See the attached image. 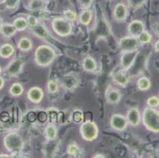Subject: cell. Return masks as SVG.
Here are the masks:
<instances>
[{
  "label": "cell",
  "instance_id": "1",
  "mask_svg": "<svg viewBox=\"0 0 159 158\" xmlns=\"http://www.w3.org/2000/svg\"><path fill=\"white\" fill-rule=\"evenodd\" d=\"M56 58V51L48 44H41L34 52L35 63L40 67H48L53 63Z\"/></svg>",
  "mask_w": 159,
  "mask_h": 158
},
{
  "label": "cell",
  "instance_id": "2",
  "mask_svg": "<svg viewBox=\"0 0 159 158\" xmlns=\"http://www.w3.org/2000/svg\"><path fill=\"white\" fill-rule=\"evenodd\" d=\"M141 120L147 130L153 133H159V111L156 108H144Z\"/></svg>",
  "mask_w": 159,
  "mask_h": 158
},
{
  "label": "cell",
  "instance_id": "3",
  "mask_svg": "<svg viewBox=\"0 0 159 158\" xmlns=\"http://www.w3.org/2000/svg\"><path fill=\"white\" fill-rule=\"evenodd\" d=\"M3 145L6 150L11 154H17L24 147V140L21 134L17 132H10L3 138Z\"/></svg>",
  "mask_w": 159,
  "mask_h": 158
},
{
  "label": "cell",
  "instance_id": "4",
  "mask_svg": "<svg viewBox=\"0 0 159 158\" xmlns=\"http://www.w3.org/2000/svg\"><path fill=\"white\" fill-rule=\"evenodd\" d=\"M51 26L53 32L59 37H68L73 31L71 22L65 19L63 17H57L53 18Z\"/></svg>",
  "mask_w": 159,
  "mask_h": 158
},
{
  "label": "cell",
  "instance_id": "5",
  "mask_svg": "<svg viewBox=\"0 0 159 158\" xmlns=\"http://www.w3.org/2000/svg\"><path fill=\"white\" fill-rule=\"evenodd\" d=\"M81 137L83 140L88 142L95 141L98 138L99 128L95 122L91 120H86L82 122L79 128Z\"/></svg>",
  "mask_w": 159,
  "mask_h": 158
},
{
  "label": "cell",
  "instance_id": "6",
  "mask_svg": "<svg viewBox=\"0 0 159 158\" xmlns=\"http://www.w3.org/2000/svg\"><path fill=\"white\" fill-rule=\"evenodd\" d=\"M139 44L138 37L128 35L120 39L118 41V48L120 49V52H135L139 50Z\"/></svg>",
  "mask_w": 159,
  "mask_h": 158
},
{
  "label": "cell",
  "instance_id": "7",
  "mask_svg": "<svg viewBox=\"0 0 159 158\" xmlns=\"http://www.w3.org/2000/svg\"><path fill=\"white\" fill-rule=\"evenodd\" d=\"M24 65L25 61L22 59L15 58L7 65L5 69L3 70V71L5 74L8 77L15 78L21 73Z\"/></svg>",
  "mask_w": 159,
  "mask_h": 158
},
{
  "label": "cell",
  "instance_id": "8",
  "mask_svg": "<svg viewBox=\"0 0 159 158\" xmlns=\"http://www.w3.org/2000/svg\"><path fill=\"white\" fill-rule=\"evenodd\" d=\"M80 78L75 72H69L63 76L61 79V85L65 89L69 91L74 90L79 86Z\"/></svg>",
  "mask_w": 159,
  "mask_h": 158
},
{
  "label": "cell",
  "instance_id": "9",
  "mask_svg": "<svg viewBox=\"0 0 159 158\" xmlns=\"http://www.w3.org/2000/svg\"><path fill=\"white\" fill-rule=\"evenodd\" d=\"M139 53V50L135 52H121V56L120 59V66L121 69L128 70L135 63Z\"/></svg>",
  "mask_w": 159,
  "mask_h": 158
},
{
  "label": "cell",
  "instance_id": "10",
  "mask_svg": "<svg viewBox=\"0 0 159 158\" xmlns=\"http://www.w3.org/2000/svg\"><path fill=\"white\" fill-rule=\"evenodd\" d=\"M110 125L116 131H124L128 127V123L126 116L121 114H113L110 118Z\"/></svg>",
  "mask_w": 159,
  "mask_h": 158
},
{
  "label": "cell",
  "instance_id": "11",
  "mask_svg": "<svg viewBox=\"0 0 159 158\" xmlns=\"http://www.w3.org/2000/svg\"><path fill=\"white\" fill-rule=\"evenodd\" d=\"M128 17V8L124 2H119L115 6L112 11V17L117 22L126 21Z\"/></svg>",
  "mask_w": 159,
  "mask_h": 158
},
{
  "label": "cell",
  "instance_id": "12",
  "mask_svg": "<svg viewBox=\"0 0 159 158\" xmlns=\"http://www.w3.org/2000/svg\"><path fill=\"white\" fill-rule=\"evenodd\" d=\"M44 97V93L40 87L33 86L27 92V98L33 104H40Z\"/></svg>",
  "mask_w": 159,
  "mask_h": 158
},
{
  "label": "cell",
  "instance_id": "13",
  "mask_svg": "<svg viewBox=\"0 0 159 158\" xmlns=\"http://www.w3.org/2000/svg\"><path fill=\"white\" fill-rule=\"evenodd\" d=\"M130 81V75L128 70L121 69L120 70L115 72L112 75V82L115 85L120 87H125L128 85Z\"/></svg>",
  "mask_w": 159,
  "mask_h": 158
},
{
  "label": "cell",
  "instance_id": "14",
  "mask_svg": "<svg viewBox=\"0 0 159 158\" xmlns=\"http://www.w3.org/2000/svg\"><path fill=\"white\" fill-rule=\"evenodd\" d=\"M127 30L128 35L138 37L144 30H146L145 25L140 20H133L128 24Z\"/></svg>",
  "mask_w": 159,
  "mask_h": 158
},
{
  "label": "cell",
  "instance_id": "15",
  "mask_svg": "<svg viewBox=\"0 0 159 158\" xmlns=\"http://www.w3.org/2000/svg\"><path fill=\"white\" fill-rule=\"evenodd\" d=\"M105 97L108 104H117L122 99V93L119 89L109 87L105 92Z\"/></svg>",
  "mask_w": 159,
  "mask_h": 158
},
{
  "label": "cell",
  "instance_id": "16",
  "mask_svg": "<svg viewBox=\"0 0 159 158\" xmlns=\"http://www.w3.org/2000/svg\"><path fill=\"white\" fill-rule=\"evenodd\" d=\"M141 114L139 110L137 108H131L128 109L126 115V119L128 120V124L131 127H138L141 122Z\"/></svg>",
  "mask_w": 159,
  "mask_h": 158
},
{
  "label": "cell",
  "instance_id": "17",
  "mask_svg": "<svg viewBox=\"0 0 159 158\" xmlns=\"http://www.w3.org/2000/svg\"><path fill=\"white\" fill-rule=\"evenodd\" d=\"M82 67L87 73H94L98 69V63L96 59L90 56H87L82 62Z\"/></svg>",
  "mask_w": 159,
  "mask_h": 158
},
{
  "label": "cell",
  "instance_id": "18",
  "mask_svg": "<svg viewBox=\"0 0 159 158\" xmlns=\"http://www.w3.org/2000/svg\"><path fill=\"white\" fill-rule=\"evenodd\" d=\"M44 136L48 141H55L58 136V128L54 123H49L44 127Z\"/></svg>",
  "mask_w": 159,
  "mask_h": 158
},
{
  "label": "cell",
  "instance_id": "19",
  "mask_svg": "<svg viewBox=\"0 0 159 158\" xmlns=\"http://www.w3.org/2000/svg\"><path fill=\"white\" fill-rule=\"evenodd\" d=\"M93 18V11L89 8L84 9L79 14L78 20L79 23L82 25H88L92 21Z\"/></svg>",
  "mask_w": 159,
  "mask_h": 158
},
{
  "label": "cell",
  "instance_id": "20",
  "mask_svg": "<svg viewBox=\"0 0 159 158\" xmlns=\"http://www.w3.org/2000/svg\"><path fill=\"white\" fill-rule=\"evenodd\" d=\"M17 30L11 23H3L0 29V33L5 38H11L17 33Z\"/></svg>",
  "mask_w": 159,
  "mask_h": 158
},
{
  "label": "cell",
  "instance_id": "21",
  "mask_svg": "<svg viewBox=\"0 0 159 158\" xmlns=\"http://www.w3.org/2000/svg\"><path fill=\"white\" fill-rule=\"evenodd\" d=\"M15 52L14 45L10 43H6L0 46V57L7 59L11 58Z\"/></svg>",
  "mask_w": 159,
  "mask_h": 158
},
{
  "label": "cell",
  "instance_id": "22",
  "mask_svg": "<svg viewBox=\"0 0 159 158\" xmlns=\"http://www.w3.org/2000/svg\"><path fill=\"white\" fill-rule=\"evenodd\" d=\"M31 30L35 36L38 37L39 38L43 39V40H45L49 37L48 30L46 29L44 25L40 24V23H38L37 25L31 28Z\"/></svg>",
  "mask_w": 159,
  "mask_h": 158
},
{
  "label": "cell",
  "instance_id": "23",
  "mask_svg": "<svg viewBox=\"0 0 159 158\" xmlns=\"http://www.w3.org/2000/svg\"><path fill=\"white\" fill-rule=\"evenodd\" d=\"M33 42L28 37H21L17 43L18 48L23 52H30V50L33 49Z\"/></svg>",
  "mask_w": 159,
  "mask_h": 158
},
{
  "label": "cell",
  "instance_id": "24",
  "mask_svg": "<svg viewBox=\"0 0 159 158\" xmlns=\"http://www.w3.org/2000/svg\"><path fill=\"white\" fill-rule=\"evenodd\" d=\"M13 25L14 26V28L18 32H22L27 29L29 27L28 22H27V19L25 17H18L14 20L13 21Z\"/></svg>",
  "mask_w": 159,
  "mask_h": 158
},
{
  "label": "cell",
  "instance_id": "25",
  "mask_svg": "<svg viewBox=\"0 0 159 158\" xmlns=\"http://www.w3.org/2000/svg\"><path fill=\"white\" fill-rule=\"evenodd\" d=\"M9 92L10 94L12 97H20V96L22 95L23 92H24V87L19 82H14L10 87Z\"/></svg>",
  "mask_w": 159,
  "mask_h": 158
},
{
  "label": "cell",
  "instance_id": "26",
  "mask_svg": "<svg viewBox=\"0 0 159 158\" xmlns=\"http://www.w3.org/2000/svg\"><path fill=\"white\" fill-rule=\"evenodd\" d=\"M44 7H45V0H30L29 4V9L33 12L44 11Z\"/></svg>",
  "mask_w": 159,
  "mask_h": 158
},
{
  "label": "cell",
  "instance_id": "27",
  "mask_svg": "<svg viewBox=\"0 0 159 158\" xmlns=\"http://www.w3.org/2000/svg\"><path fill=\"white\" fill-rule=\"evenodd\" d=\"M151 82L147 77H141L137 81V87L140 91H147L150 89Z\"/></svg>",
  "mask_w": 159,
  "mask_h": 158
},
{
  "label": "cell",
  "instance_id": "28",
  "mask_svg": "<svg viewBox=\"0 0 159 158\" xmlns=\"http://www.w3.org/2000/svg\"><path fill=\"white\" fill-rule=\"evenodd\" d=\"M80 152V148L79 145L75 142H72L66 147V153L70 156H76Z\"/></svg>",
  "mask_w": 159,
  "mask_h": 158
},
{
  "label": "cell",
  "instance_id": "29",
  "mask_svg": "<svg viewBox=\"0 0 159 158\" xmlns=\"http://www.w3.org/2000/svg\"><path fill=\"white\" fill-rule=\"evenodd\" d=\"M63 17L65 19L69 21L70 22H75L78 20V17H79V15L77 14V13L75 11H72V10H70V9H67V10H65L63 13Z\"/></svg>",
  "mask_w": 159,
  "mask_h": 158
},
{
  "label": "cell",
  "instance_id": "30",
  "mask_svg": "<svg viewBox=\"0 0 159 158\" xmlns=\"http://www.w3.org/2000/svg\"><path fill=\"white\" fill-rule=\"evenodd\" d=\"M138 40L140 44H147L152 40V36L148 31L144 30L138 37Z\"/></svg>",
  "mask_w": 159,
  "mask_h": 158
},
{
  "label": "cell",
  "instance_id": "31",
  "mask_svg": "<svg viewBox=\"0 0 159 158\" xmlns=\"http://www.w3.org/2000/svg\"><path fill=\"white\" fill-rule=\"evenodd\" d=\"M70 118L75 124H82L83 122L82 111L81 110H74V111L70 115Z\"/></svg>",
  "mask_w": 159,
  "mask_h": 158
},
{
  "label": "cell",
  "instance_id": "32",
  "mask_svg": "<svg viewBox=\"0 0 159 158\" xmlns=\"http://www.w3.org/2000/svg\"><path fill=\"white\" fill-rule=\"evenodd\" d=\"M147 0H128V6L133 10H137L144 5Z\"/></svg>",
  "mask_w": 159,
  "mask_h": 158
},
{
  "label": "cell",
  "instance_id": "33",
  "mask_svg": "<svg viewBox=\"0 0 159 158\" xmlns=\"http://www.w3.org/2000/svg\"><path fill=\"white\" fill-rule=\"evenodd\" d=\"M47 90L49 93H56L59 91V85L56 81L49 80L47 83Z\"/></svg>",
  "mask_w": 159,
  "mask_h": 158
},
{
  "label": "cell",
  "instance_id": "34",
  "mask_svg": "<svg viewBox=\"0 0 159 158\" xmlns=\"http://www.w3.org/2000/svg\"><path fill=\"white\" fill-rule=\"evenodd\" d=\"M3 4L7 10H14L19 6L20 0H5Z\"/></svg>",
  "mask_w": 159,
  "mask_h": 158
},
{
  "label": "cell",
  "instance_id": "35",
  "mask_svg": "<svg viewBox=\"0 0 159 158\" xmlns=\"http://www.w3.org/2000/svg\"><path fill=\"white\" fill-rule=\"evenodd\" d=\"M147 104L148 105V107L156 108L157 107L159 106V98L156 97V96L150 97L147 100Z\"/></svg>",
  "mask_w": 159,
  "mask_h": 158
},
{
  "label": "cell",
  "instance_id": "36",
  "mask_svg": "<svg viewBox=\"0 0 159 158\" xmlns=\"http://www.w3.org/2000/svg\"><path fill=\"white\" fill-rule=\"evenodd\" d=\"M94 0H77L78 6L80 9L84 10V9L90 8V7L93 5Z\"/></svg>",
  "mask_w": 159,
  "mask_h": 158
},
{
  "label": "cell",
  "instance_id": "37",
  "mask_svg": "<svg viewBox=\"0 0 159 158\" xmlns=\"http://www.w3.org/2000/svg\"><path fill=\"white\" fill-rule=\"evenodd\" d=\"M27 22H28V25L30 29L37 25L39 23V20L34 14H29L26 17Z\"/></svg>",
  "mask_w": 159,
  "mask_h": 158
},
{
  "label": "cell",
  "instance_id": "38",
  "mask_svg": "<svg viewBox=\"0 0 159 158\" xmlns=\"http://www.w3.org/2000/svg\"><path fill=\"white\" fill-rule=\"evenodd\" d=\"M4 85H5V79L0 75V90H2Z\"/></svg>",
  "mask_w": 159,
  "mask_h": 158
},
{
  "label": "cell",
  "instance_id": "39",
  "mask_svg": "<svg viewBox=\"0 0 159 158\" xmlns=\"http://www.w3.org/2000/svg\"><path fill=\"white\" fill-rule=\"evenodd\" d=\"M154 33L157 35V37H159V22L157 23V24H156V25L154 26Z\"/></svg>",
  "mask_w": 159,
  "mask_h": 158
},
{
  "label": "cell",
  "instance_id": "40",
  "mask_svg": "<svg viewBox=\"0 0 159 158\" xmlns=\"http://www.w3.org/2000/svg\"><path fill=\"white\" fill-rule=\"evenodd\" d=\"M154 50H155V52H157V53H159V40H157V41L155 42V43H154Z\"/></svg>",
  "mask_w": 159,
  "mask_h": 158
},
{
  "label": "cell",
  "instance_id": "41",
  "mask_svg": "<svg viewBox=\"0 0 159 158\" xmlns=\"http://www.w3.org/2000/svg\"><path fill=\"white\" fill-rule=\"evenodd\" d=\"M11 157L9 154L7 153H0V158H9Z\"/></svg>",
  "mask_w": 159,
  "mask_h": 158
},
{
  "label": "cell",
  "instance_id": "42",
  "mask_svg": "<svg viewBox=\"0 0 159 158\" xmlns=\"http://www.w3.org/2000/svg\"><path fill=\"white\" fill-rule=\"evenodd\" d=\"M93 158H98V157H102V158H105V156H104L103 154H101V153H99V154H96L95 155V156H93Z\"/></svg>",
  "mask_w": 159,
  "mask_h": 158
},
{
  "label": "cell",
  "instance_id": "43",
  "mask_svg": "<svg viewBox=\"0 0 159 158\" xmlns=\"http://www.w3.org/2000/svg\"><path fill=\"white\" fill-rule=\"evenodd\" d=\"M3 20H2V18L1 17H0V29H1V27H2V24H3Z\"/></svg>",
  "mask_w": 159,
  "mask_h": 158
},
{
  "label": "cell",
  "instance_id": "44",
  "mask_svg": "<svg viewBox=\"0 0 159 158\" xmlns=\"http://www.w3.org/2000/svg\"><path fill=\"white\" fill-rule=\"evenodd\" d=\"M2 72V67H1V66H0V75H1Z\"/></svg>",
  "mask_w": 159,
  "mask_h": 158
},
{
  "label": "cell",
  "instance_id": "45",
  "mask_svg": "<svg viewBox=\"0 0 159 158\" xmlns=\"http://www.w3.org/2000/svg\"><path fill=\"white\" fill-rule=\"evenodd\" d=\"M5 0H0V2H3Z\"/></svg>",
  "mask_w": 159,
  "mask_h": 158
}]
</instances>
